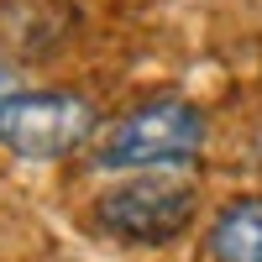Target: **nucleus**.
<instances>
[{
	"label": "nucleus",
	"instance_id": "1",
	"mask_svg": "<svg viewBox=\"0 0 262 262\" xmlns=\"http://www.w3.org/2000/svg\"><path fill=\"white\" fill-rule=\"evenodd\" d=\"M205 116L189 100H142L126 116H116L95 142V168L105 173H168L200 158Z\"/></svg>",
	"mask_w": 262,
	"mask_h": 262
},
{
	"label": "nucleus",
	"instance_id": "2",
	"mask_svg": "<svg viewBox=\"0 0 262 262\" xmlns=\"http://www.w3.org/2000/svg\"><path fill=\"white\" fill-rule=\"evenodd\" d=\"M200 189L179 173H131L95 200V226L126 247H168L194 226Z\"/></svg>",
	"mask_w": 262,
	"mask_h": 262
},
{
	"label": "nucleus",
	"instance_id": "3",
	"mask_svg": "<svg viewBox=\"0 0 262 262\" xmlns=\"http://www.w3.org/2000/svg\"><path fill=\"white\" fill-rule=\"evenodd\" d=\"M95 111L74 90H16L0 95V147L32 163L69 158L90 142Z\"/></svg>",
	"mask_w": 262,
	"mask_h": 262
},
{
	"label": "nucleus",
	"instance_id": "4",
	"mask_svg": "<svg viewBox=\"0 0 262 262\" xmlns=\"http://www.w3.org/2000/svg\"><path fill=\"white\" fill-rule=\"evenodd\" d=\"M205 252H210V262H262V194L231 200L215 215Z\"/></svg>",
	"mask_w": 262,
	"mask_h": 262
},
{
	"label": "nucleus",
	"instance_id": "5",
	"mask_svg": "<svg viewBox=\"0 0 262 262\" xmlns=\"http://www.w3.org/2000/svg\"><path fill=\"white\" fill-rule=\"evenodd\" d=\"M16 90V79H11V69H0V95H11Z\"/></svg>",
	"mask_w": 262,
	"mask_h": 262
}]
</instances>
